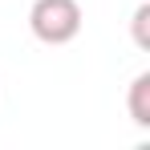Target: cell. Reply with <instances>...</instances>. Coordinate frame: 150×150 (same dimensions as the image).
<instances>
[{
    "mask_svg": "<svg viewBox=\"0 0 150 150\" xmlns=\"http://www.w3.org/2000/svg\"><path fill=\"white\" fill-rule=\"evenodd\" d=\"M81 4L77 0H33L28 8V33L41 45H69L81 33Z\"/></svg>",
    "mask_w": 150,
    "mask_h": 150,
    "instance_id": "cell-1",
    "label": "cell"
},
{
    "mask_svg": "<svg viewBox=\"0 0 150 150\" xmlns=\"http://www.w3.org/2000/svg\"><path fill=\"white\" fill-rule=\"evenodd\" d=\"M126 110H130V122L134 126H142V130L150 126V73H138L134 81H130Z\"/></svg>",
    "mask_w": 150,
    "mask_h": 150,
    "instance_id": "cell-2",
    "label": "cell"
},
{
    "mask_svg": "<svg viewBox=\"0 0 150 150\" xmlns=\"http://www.w3.org/2000/svg\"><path fill=\"white\" fill-rule=\"evenodd\" d=\"M134 45L138 49H150V4L146 0L134 8Z\"/></svg>",
    "mask_w": 150,
    "mask_h": 150,
    "instance_id": "cell-3",
    "label": "cell"
}]
</instances>
